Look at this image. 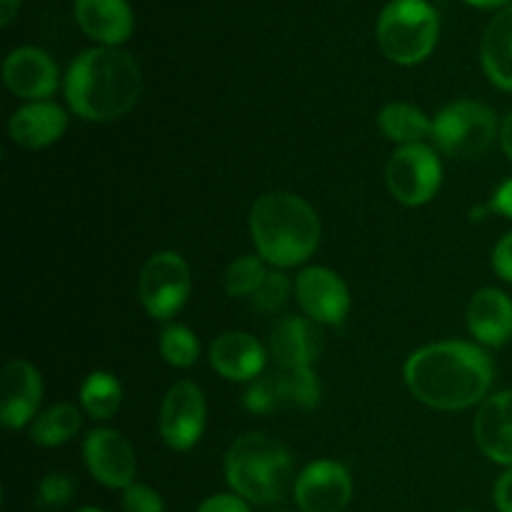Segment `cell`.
Instances as JSON below:
<instances>
[{"mask_svg":"<svg viewBox=\"0 0 512 512\" xmlns=\"http://www.w3.org/2000/svg\"><path fill=\"white\" fill-rule=\"evenodd\" d=\"M205 415L208 410H205L203 390L190 380L175 383L160 405V438L170 450H178V453L195 448L203 438Z\"/></svg>","mask_w":512,"mask_h":512,"instance_id":"30bf717a","label":"cell"},{"mask_svg":"<svg viewBox=\"0 0 512 512\" xmlns=\"http://www.w3.org/2000/svg\"><path fill=\"white\" fill-rule=\"evenodd\" d=\"M3 80L18 98L45 100L58 90V65L53 63L45 50L25 45V48L10 50L3 63Z\"/></svg>","mask_w":512,"mask_h":512,"instance_id":"9a60e30c","label":"cell"},{"mask_svg":"<svg viewBox=\"0 0 512 512\" xmlns=\"http://www.w3.org/2000/svg\"><path fill=\"white\" fill-rule=\"evenodd\" d=\"M20 8V0H0V23L10 25L15 10Z\"/></svg>","mask_w":512,"mask_h":512,"instance_id":"d590c367","label":"cell"},{"mask_svg":"<svg viewBox=\"0 0 512 512\" xmlns=\"http://www.w3.org/2000/svg\"><path fill=\"white\" fill-rule=\"evenodd\" d=\"M75 495L73 475L48 473L38 485V505L45 510L65 508Z\"/></svg>","mask_w":512,"mask_h":512,"instance_id":"f1b7e54d","label":"cell"},{"mask_svg":"<svg viewBox=\"0 0 512 512\" xmlns=\"http://www.w3.org/2000/svg\"><path fill=\"white\" fill-rule=\"evenodd\" d=\"M268 273L270 270L265 268V260L260 255H243L228 265L223 275V288L233 298H250L263 285Z\"/></svg>","mask_w":512,"mask_h":512,"instance_id":"484cf974","label":"cell"},{"mask_svg":"<svg viewBox=\"0 0 512 512\" xmlns=\"http://www.w3.org/2000/svg\"><path fill=\"white\" fill-rule=\"evenodd\" d=\"M295 300L305 318L320 325H340L348 318L350 290L338 273L323 265H310L295 278Z\"/></svg>","mask_w":512,"mask_h":512,"instance_id":"8fae6325","label":"cell"},{"mask_svg":"<svg viewBox=\"0 0 512 512\" xmlns=\"http://www.w3.org/2000/svg\"><path fill=\"white\" fill-rule=\"evenodd\" d=\"M493 498H495V508L500 512H512V468L508 473L500 475V480L495 483Z\"/></svg>","mask_w":512,"mask_h":512,"instance_id":"d6a6232c","label":"cell"},{"mask_svg":"<svg viewBox=\"0 0 512 512\" xmlns=\"http://www.w3.org/2000/svg\"><path fill=\"white\" fill-rule=\"evenodd\" d=\"M465 3L475 5V8H500V5H508L510 0H465Z\"/></svg>","mask_w":512,"mask_h":512,"instance_id":"8d00e7d4","label":"cell"},{"mask_svg":"<svg viewBox=\"0 0 512 512\" xmlns=\"http://www.w3.org/2000/svg\"><path fill=\"white\" fill-rule=\"evenodd\" d=\"M268 350L250 333H223L210 345V365L230 383H253L265 373Z\"/></svg>","mask_w":512,"mask_h":512,"instance_id":"2e32d148","label":"cell"},{"mask_svg":"<svg viewBox=\"0 0 512 512\" xmlns=\"http://www.w3.org/2000/svg\"><path fill=\"white\" fill-rule=\"evenodd\" d=\"M138 295L155 320L175 318L190 298V268L183 255L173 250L150 255L140 270Z\"/></svg>","mask_w":512,"mask_h":512,"instance_id":"ba28073f","label":"cell"},{"mask_svg":"<svg viewBox=\"0 0 512 512\" xmlns=\"http://www.w3.org/2000/svg\"><path fill=\"white\" fill-rule=\"evenodd\" d=\"M385 183L398 203L418 208L438 195L443 185V163L430 145H400L388 160Z\"/></svg>","mask_w":512,"mask_h":512,"instance_id":"52a82bcc","label":"cell"},{"mask_svg":"<svg viewBox=\"0 0 512 512\" xmlns=\"http://www.w3.org/2000/svg\"><path fill=\"white\" fill-rule=\"evenodd\" d=\"M43 400V378L28 360H10L0 373V423L20 430L38 418Z\"/></svg>","mask_w":512,"mask_h":512,"instance_id":"5bb4252c","label":"cell"},{"mask_svg":"<svg viewBox=\"0 0 512 512\" xmlns=\"http://www.w3.org/2000/svg\"><path fill=\"white\" fill-rule=\"evenodd\" d=\"M480 60L490 83L512 93V5L500 10L485 28Z\"/></svg>","mask_w":512,"mask_h":512,"instance_id":"7402d4cb","label":"cell"},{"mask_svg":"<svg viewBox=\"0 0 512 512\" xmlns=\"http://www.w3.org/2000/svg\"><path fill=\"white\" fill-rule=\"evenodd\" d=\"M498 135V115L493 108L475 100H458L440 110L433 118L435 148L450 158H478L493 145Z\"/></svg>","mask_w":512,"mask_h":512,"instance_id":"8992f818","label":"cell"},{"mask_svg":"<svg viewBox=\"0 0 512 512\" xmlns=\"http://www.w3.org/2000/svg\"><path fill=\"white\" fill-rule=\"evenodd\" d=\"M468 328L488 348L505 345L512 338V300L498 288L478 290L468 303Z\"/></svg>","mask_w":512,"mask_h":512,"instance_id":"44dd1931","label":"cell"},{"mask_svg":"<svg viewBox=\"0 0 512 512\" xmlns=\"http://www.w3.org/2000/svg\"><path fill=\"white\" fill-rule=\"evenodd\" d=\"M80 425H83L80 410L70 403H60L43 410L30 423V438H33L35 445H43V448H58V445L68 443L80 433Z\"/></svg>","mask_w":512,"mask_h":512,"instance_id":"cb8c5ba5","label":"cell"},{"mask_svg":"<svg viewBox=\"0 0 512 512\" xmlns=\"http://www.w3.org/2000/svg\"><path fill=\"white\" fill-rule=\"evenodd\" d=\"M225 478L235 495L255 505L278 503L298 480L290 450L263 433H248L230 445Z\"/></svg>","mask_w":512,"mask_h":512,"instance_id":"277c9868","label":"cell"},{"mask_svg":"<svg viewBox=\"0 0 512 512\" xmlns=\"http://www.w3.org/2000/svg\"><path fill=\"white\" fill-rule=\"evenodd\" d=\"M198 512H250V508H248V500H243L240 495L220 493L205 500V503L198 508Z\"/></svg>","mask_w":512,"mask_h":512,"instance_id":"4dcf8cb0","label":"cell"},{"mask_svg":"<svg viewBox=\"0 0 512 512\" xmlns=\"http://www.w3.org/2000/svg\"><path fill=\"white\" fill-rule=\"evenodd\" d=\"M320 233L323 230L313 205L295 193H265L250 210L253 243L260 258L273 268H295L313 258Z\"/></svg>","mask_w":512,"mask_h":512,"instance_id":"3957f363","label":"cell"},{"mask_svg":"<svg viewBox=\"0 0 512 512\" xmlns=\"http://www.w3.org/2000/svg\"><path fill=\"white\" fill-rule=\"evenodd\" d=\"M123 403V385L113 373L95 370L80 385V405L93 420H108Z\"/></svg>","mask_w":512,"mask_h":512,"instance_id":"d4e9b609","label":"cell"},{"mask_svg":"<svg viewBox=\"0 0 512 512\" xmlns=\"http://www.w3.org/2000/svg\"><path fill=\"white\" fill-rule=\"evenodd\" d=\"M83 458L90 475L110 490H125L135 483L133 445L113 428H95L83 443Z\"/></svg>","mask_w":512,"mask_h":512,"instance_id":"4fadbf2b","label":"cell"},{"mask_svg":"<svg viewBox=\"0 0 512 512\" xmlns=\"http://www.w3.org/2000/svg\"><path fill=\"white\" fill-rule=\"evenodd\" d=\"M378 125L388 140L398 145L423 143L433 130V120L410 103H388L378 115Z\"/></svg>","mask_w":512,"mask_h":512,"instance_id":"603a6c76","label":"cell"},{"mask_svg":"<svg viewBox=\"0 0 512 512\" xmlns=\"http://www.w3.org/2000/svg\"><path fill=\"white\" fill-rule=\"evenodd\" d=\"M320 403V383L313 368H275L253 380L245 393L250 413H273L278 408L313 410Z\"/></svg>","mask_w":512,"mask_h":512,"instance_id":"9c48e42d","label":"cell"},{"mask_svg":"<svg viewBox=\"0 0 512 512\" xmlns=\"http://www.w3.org/2000/svg\"><path fill=\"white\" fill-rule=\"evenodd\" d=\"M8 130L13 143L20 148H48L55 140L63 138V133L68 130V113L58 103L35 100V103L23 105L10 115Z\"/></svg>","mask_w":512,"mask_h":512,"instance_id":"d6986e66","label":"cell"},{"mask_svg":"<svg viewBox=\"0 0 512 512\" xmlns=\"http://www.w3.org/2000/svg\"><path fill=\"white\" fill-rule=\"evenodd\" d=\"M123 510L125 512H165L163 498L155 493L150 485L133 483L123 490Z\"/></svg>","mask_w":512,"mask_h":512,"instance_id":"f546056e","label":"cell"},{"mask_svg":"<svg viewBox=\"0 0 512 512\" xmlns=\"http://www.w3.org/2000/svg\"><path fill=\"white\" fill-rule=\"evenodd\" d=\"M75 512H103V510H98V508H80V510H75Z\"/></svg>","mask_w":512,"mask_h":512,"instance_id":"74e56055","label":"cell"},{"mask_svg":"<svg viewBox=\"0 0 512 512\" xmlns=\"http://www.w3.org/2000/svg\"><path fill=\"white\" fill-rule=\"evenodd\" d=\"M473 433L485 458L512 468V390L490 395L480 403Z\"/></svg>","mask_w":512,"mask_h":512,"instance_id":"e0dca14e","label":"cell"},{"mask_svg":"<svg viewBox=\"0 0 512 512\" xmlns=\"http://www.w3.org/2000/svg\"><path fill=\"white\" fill-rule=\"evenodd\" d=\"M143 70L120 48H93L80 53L65 73L70 110L88 123L123 118L138 103Z\"/></svg>","mask_w":512,"mask_h":512,"instance_id":"7a4b0ae2","label":"cell"},{"mask_svg":"<svg viewBox=\"0 0 512 512\" xmlns=\"http://www.w3.org/2000/svg\"><path fill=\"white\" fill-rule=\"evenodd\" d=\"M500 143H503L505 155L512 160V110L505 115L503 125H500Z\"/></svg>","mask_w":512,"mask_h":512,"instance_id":"e575fe53","label":"cell"},{"mask_svg":"<svg viewBox=\"0 0 512 512\" xmlns=\"http://www.w3.org/2000/svg\"><path fill=\"white\" fill-rule=\"evenodd\" d=\"M323 340L310 318H285L273 325L268 338V355L275 368H313Z\"/></svg>","mask_w":512,"mask_h":512,"instance_id":"ac0fdd59","label":"cell"},{"mask_svg":"<svg viewBox=\"0 0 512 512\" xmlns=\"http://www.w3.org/2000/svg\"><path fill=\"white\" fill-rule=\"evenodd\" d=\"M293 493L303 512H343L353 498V478L335 460H315L298 475Z\"/></svg>","mask_w":512,"mask_h":512,"instance_id":"7c38bea8","label":"cell"},{"mask_svg":"<svg viewBox=\"0 0 512 512\" xmlns=\"http://www.w3.org/2000/svg\"><path fill=\"white\" fill-rule=\"evenodd\" d=\"M440 35L438 10L428 0H393L375 28L380 50L398 65H418L435 50Z\"/></svg>","mask_w":512,"mask_h":512,"instance_id":"5b68a950","label":"cell"},{"mask_svg":"<svg viewBox=\"0 0 512 512\" xmlns=\"http://www.w3.org/2000/svg\"><path fill=\"white\" fill-rule=\"evenodd\" d=\"M293 290H295V283H290L288 275L280 273V270H270L268 278L263 280V285H260L248 300L250 305H253V310H258V313H265V315H273L278 313L280 308L288 305Z\"/></svg>","mask_w":512,"mask_h":512,"instance_id":"83f0119b","label":"cell"},{"mask_svg":"<svg viewBox=\"0 0 512 512\" xmlns=\"http://www.w3.org/2000/svg\"><path fill=\"white\" fill-rule=\"evenodd\" d=\"M490 210L505 215V218H512V178L505 180L493 195V203H490Z\"/></svg>","mask_w":512,"mask_h":512,"instance_id":"836d02e7","label":"cell"},{"mask_svg":"<svg viewBox=\"0 0 512 512\" xmlns=\"http://www.w3.org/2000/svg\"><path fill=\"white\" fill-rule=\"evenodd\" d=\"M403 375L420 403L435 410H465L485 400L495 370L480 345L445 340L415 350Z\"/></svg>","mask_w":512,"mask_h":512,"instance_id":"6da1fadb","label":"cell"},{"mask_svg":"<svg viewBox=\"0 0 512 512\" xmlns=\"http://www.w3.org/2000/svg\"><path fill=\"white\" fill-rule=\"evenodd\" d=\"M493 270L505 283H512V233L503 235L493 248Z\"/></svg>","mask_w":512,"mask_h":512,"instance_id":"1f68e13d","label":"cell"},{"mask_svg":"<svg viewBox=\"0 0 512 512\" xmlns=\"http://www.w3.org/2000/svg\"><path fill=\"white\" fill-rule=\"evenodd\" d=\"M160 353H163L165 363L173 368H190L198 360L200 343L193 330L173 323L160 333Z\"/></svg>","mask_w":512,"mask_h":512,"instance_id":"4316f807","label":"cell"},{"mask_svg":"<svg viewBox=\"0 0 512 512\" xmlns=\"http://www.w3.org/2000/svg\"><path fill=\"white\" fill-rule=\"evenodd\" d=\"M75 23L103 48L125 43L133 33V10L125 0H75Z\"/></svg>","mask_w":512,"mask_h":512,"instance_id":"ffe728a7","label":"cell"}]
</instances>
